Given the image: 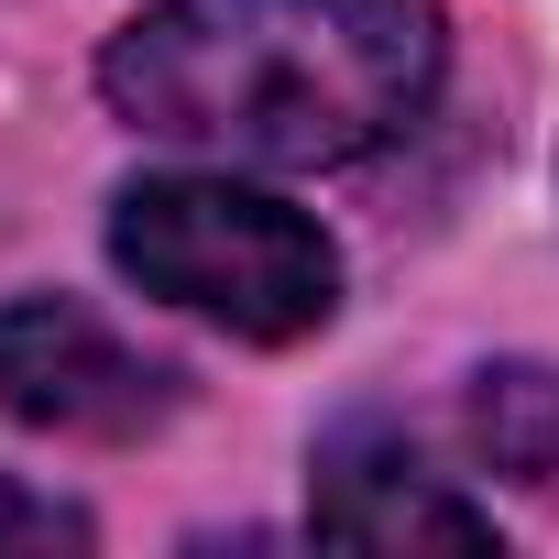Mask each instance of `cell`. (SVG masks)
<instances>
[{
  "label": "cell",
  "instance_id": "8992f818",
  "mask_svg": "<svg viewBox=\"0 0 559 559\" xmlns=\"http://www.w3.org/2000/svg\"><path fill=\"white\" fill-rule=\"evenodd\" d=\"M45 548H88V515L0 472V559H45Z\"/></svg>",
  "mask_w": 559,
  "mask_h": 559
},
{
  "label": "cell",
  "instance_id": "6da1fadb",
  "mask_svg": "<svg viewBox=\"0 0 559 559\" xmlns=\"http://www.w3.org/2000/svg\"><path fill=\"white\" fill-rule=\"evenodd\" d=\"M450 78L439 0H154L99 56L132 132L230 165H362Z\"/></svg>",
  "mask_w": 559,
  "mask_h": 559
},
{
  "label": "cell",
  "instance_id": "7a4b0ae2",
  "mask_svg": "<svg viewBox=\"0 0 559 559\" xmlns=\"http://www.w3.org/2000/svg\"><path fill=\"white\" fill-rule=\"evenodd\" d=\"M110 263L143 297L230 330V341H308L341 308V252L308 209L230 187V176H143L110 198Z\"/></svg>",
  "mask_w": 559,
  "mask_h": 559
},
{
  "label": "cell",
  "instance_id": "5b68a950",
  "mask_svg": "<svg viewBox=\"0 0 559 559\" xmlns=\"http://www.w3.org/2000/svg\"><path fill=\"white\" fill-rule=\"evenodd\" d=\"M461 428H472V450L493 472L559 493V373L548 362H483L461 384Z\"/></svg>",
  "mask_w": 559,
  "mask_h": 559
},
{
  "label": "cell",
  "instance_id": "277c9868",
  "mask_svg": "<svg viewBox=\"0 0 559 559\" xmlns=\"http://www.w3.org/2000/svg\"><path fill=\"white\" fill-rule=\"evenodd\" d=\"M330 548H493V515L472 493H450L439 472H417L384 428H341L319 439V515Z\"/></svg>",
  "mask_w": 559,
  "mask_h": 559
},
{
  "label": "cell",
  "instance_id": "3957f363",
  "mask_svg": "<svg viewBox=\"0 0 559 559\" xmlns=\"http://www.w3.org/2000/svg\"><path fill=\"white\" fill-rule=\"evenodd\" d=\"M187 406V373L132 352L78 297H12L0 308V417L45 439H154Z\"/></svg>",
  "mask_w": 559,
  "mask_h": 559
}]
</instances>
